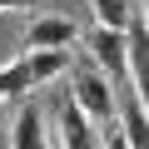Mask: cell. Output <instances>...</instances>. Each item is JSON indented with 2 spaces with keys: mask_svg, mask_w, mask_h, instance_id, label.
<instances>
[{
  "mask_svg": "<svg viewBox=\"0 0 149 149\" xmlns=\"http://www.w3.org/2000/svg\"><path fill=\"white\" fill-rule=\"evenodd\" d=\"M85 50L95 55V70L109 80H129V30H85Z\"/></svg>",
  "mask_w": 149,
  "mask_h": 149,
  "instance_id": "7a4b0ae2",
  "label": "cell"
},
{
  "mask_svg": "<svg viewBox=\"0 0 149 149\" xmlns=\"http://www.w3.org/2000/svg\"><path fill=\"white\" fill-rule=\"evenodd\" d=\"M70 104L80 109L90 124H114V80L100 70H74V85H70Z\"/></svg>",
  "mask_w": 149,
  "mask_h": 149,
  "instance_id": "6da1fadb",
  "label": "cell"
},
{
  "mask_svg": "<svg viewBox=\"0 0 149 149\" xmlns=\"http://www.w3.org/2000/svg\"><path fill=\"white\" fill-rule=\"evenodd\" d=\"M129 85H134V100L149 109V30L139 25V15L129 20Z\"/></svg>",
  "mask_w": 149,
  "mask_h": 149,
  "instance_id": "5b68a950",
  "label": "cell"
},
{
  "mask_svg": "<svg viewBox=\"0 0 149 149\" xmlns=\"http://www.w3.org/2000/svg\"><path fill=\"white\" fill-rule=\"evenodd\" d=\"M90 10H95V25H104V30H129L134 0H90Z\"/></svg>",
  "mask_w": 149,
  "mask_h": 149,
  "instance_id": "30bf717a",
  "label": "cell"
},
{
  "mask_svg": "<svg viewBox=\"0 0 149 149\" xmlns=\"http://www.w3.org/2000/svg\"><path fill=\"white\" fill-rule=\"evenodd\" d=\"M15 10H30V0H0V15H15Z\"/></svg>",
  "mask_w": 149,
  "mask_h": 149,
  "instance_id": "7c38bea8",
  "label": "cell"
},
{
  "mask_svg": "<svg viewBox=\"0 0 149 149\" xmlns=\"http://www.w3.org/2000/svg\"><path fill=\"white\" fill-rule=\"evenodd\" d=\"M10 149H50V119H45L40 104L20 100L15 124H10Z\"/></svg>",
  "mask_w": 149,
  "mask_h": 149,
  "instance_id": "277c9868",
  "label": "cell"
},
{
  "mask_svg": "<svg viewBox=\"0 0 149 149\" xmlns=\"http://www.w3.org/2000/svg\"><path fill=\"white\" fill-rule=\"evenodd\" d=\"M134 15H139V25L149 30V0H139V5H134Z\"/></svg>",
  "mask_w": 149,
  "mask_h": 149,
  "instance_id": "4fadbf2b",
  "label": "cell"
},
{
  "mask_svg": "<svg viewBox=\"0 0 149 149\" xmlns=\"http://www.w3.org/2000/svg\"><path fill=\"white\" fill-rule=\"evenodd\" d=\"M80 40V20L70 15H35L25 30V50H70Z\"/></svg>",
  "mask_w": 149,
  "mask_h": 149,
  "instance_id": "3957f363",
  "label": "cell"
},
{
  "mask_svg": "<svg viewBox=\"0 0 149 149\" xmlns=\"http://www.w3.org/2000/svg\"><path fill=\"white\" fill-rule=\"evenodd\" d=\"M119 129H124V139H129V149H149V109L129 95V100H119Z\"/></svg>",
  "mask_w": 149,
  "mask_h": 149,
  "instance_id": "52a82bcc",
  "label": "cell"
},
{
  "mask_svg": "<svg viewBox=\"0 0 149 149\" xmlns=\"http://www.w3.org/2000/svg\"><path fill=\"white\" fill-rule=\"evenodd\" d=\"M60 149H104L100 134H95V124L74 109L70 100H65V109H60Z\"/></svg>",
  "mask_w": 149,
  "mask_h": 149,
  "instance_id": "8992f818",
  "label": "cell"
},
{
  "mask_svg": "<svg viewBox=\"0 0 149 149\" xmlns=\"http://www.w3.org/2000/svg\"><path fill=\"white\" fill-rule=\"evenodd\" d=\"M25 65H30V80L45 85V80L70 70V50H25Z\"/></svg>",
  "mask_w": 149,
  "mask_h": 149,
  "instance_id": "9c48e42d",
  "label": "cell"
},
{
  "mask_svg": "<svg viewBox=\"0 0 149 149\" xmlns=\"http://www.w3.org/2000/svg\"><path fill=\"white\" fill-rule=\"evenodd\" d=\"M30 90H35V80H30V65H25V55H20V60H5V65H0V100L20 104Z\"/></svg>",
  "mask_w": 149,
  "mask_h": 149,
  "instance_id": "ba28073f",
  "label": "cell"
},
{
  "mask_svg": "<svg viewBox=\"0 0 149 149\" xmlns=\"http://www.w3.org/2000/svg\"><path fill=\"white\" fill-rule=\"evenodd\" d=\"M100 144H104V149H129V139H124V129H119V119H114V124H104V134H100Z\"/></svg>",
  "mask_w": 149,
  "mask_h": 149,
  "instance_id": "8fae6325",
  "label": "cell"
}]
</instances>
